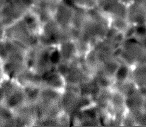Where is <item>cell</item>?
I'll use <instances>...</instances> for the list:
<instances>
[{
    "label": "cell",
    "instance_id": "obj_1",
    "mask_svg": "<svg viewBox=\"0 0 146 127\" xmlns=\"http://www.w3.org/2000/svg\"><path fill=\"white\" fill-rule=\"evenodd\" d=\"M76 8L90 9L98 7V0H67Z\"/></svg>",
    "mask_w": 146,
    "mask_h": 127
},
{
    "label": "cell",
    "instance_id": "obj_2",
    "mask_svg": "<svg viewBox=\"0 0 146 127\" xmlns=\"http://www.w3.org/2000/svg\"><path fill=\"white\" fill-rule=\"evenodd\" d=\"M6 99V93L0 83V105H4L5 101Z\"/></svg>",
    "mask_w": 146,
    "mask_h": 127
},
{
    "label": "cell",
    "instance_id": "obj_3",
    "mask_svg": "<svg viewBox=\"0 0 146 127\" xmlns=\"http://www.w3.org/2000/svg\"><path fill=\"white\" fill-rule=\"evenodd\" d=\"M121 3H123V5H125L127 7H128V6L130 5L131 4L133 3L134 0H119Z\"/></svg>",
    "mask_w": 146,
    "mask_h": 127
},
{
    "label": "cell",
    "instance_id": "obj_4",
    "mask_svg": "<svg viewBox=\"0 0 146 127\" xmlns=\"http://www.w3.org/2000/svg\"><path fill=\"white\" fill-rule=\"evenodd\" d=\"M3 73V68H2V64H0V79H1V77L2 76V74Z\"/></svg>",
    "mask_w": 146,
    "mask_h": 127
}]
</instances>
